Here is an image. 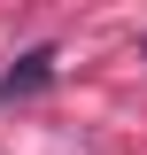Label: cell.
<instances>
[{
    "mask_svg": "<svg viewBox=\"0 0 147 155\" xmlns=\"http://www.w3.org/2000/svg\"><path fill=\"white\" fill-rule=\"evenodd\" d=\"M39 85H54V47H31L16 70L0 78V101H23V93H39Z\"/></svg>",
    "mask_w": 147,
    "mask_h": 155,
    "instance_id": "6da1fadb",
    "label": "cell"
}]
</instances>
